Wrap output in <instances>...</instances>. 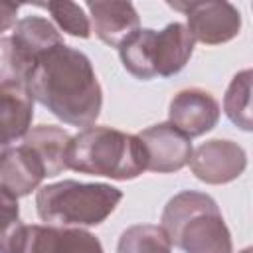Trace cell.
<instances>
[{
    "label": "cell",
    "instance_id": "cell-7",
    "mask_svg": "<svg viewBox=\"0 0 253 253\" xmlns=\"http://www.w3.org/2000/svg\"><path fill=\"white\" fill-rule=\"evenodd\" d=\"M192 174L206 184L219 186L237 180L247 168V154L243 146L227 138H211L192 150Z\"/></svg>",
    "mask_w": 253,
    "mask_h": 253
},
{
    "label": "cell",
    "instance_id": "cell-3",
    "mask_svg": "<svg viewBox=\"0 0 253 253\" xmlns=\"http://www.w3.org/2000/svg\"><path fill=\"white\" fill-rule=\"evenodd\" d=\"M160 227L184 253H233L219 206L204 192L184 190L170 198L162 210Z\"/></svg>",
    "mask_w": 253,
    "mask_h": 253
},
{
    "label": "cell",
    "instance_id": "cell-20",
    "mask_svg": "<svg viewBox=\"0 0 253 253\" xmlns=\"http://www.w3.org/2000/svg\"><path fill=\"white\" fill-rule=\"evenodd\" d=\"M32 61L20 51L12 36H0V81L26 83Z\"/></svg>",
    "mask_w": 253,
    "mask_h": 253
},
{
    "label": "cell",
    "instance_id": "cell-16",
    "mask_svg": "<svg viewBox=\"0 0 253 253\" xmlns=\"http://www.w3.org/2000/svg\"><path fill=\"white\" fill-rule=\"evenodd\" d=\"M154 38L156 30L140 28L128 40L119 45V57L123 67L136 79L148 81L156 77L154 71Z\"/></svg>",
    "mask_w": 253,
    "mask_h": 253
},
{
    "label": "cell",
    "instance_id": "cell-2",
    "mask_svg": "<svg viewBox=\"0 0 253 253\" xmlns=\"http://www.w3.org/2000/svg\"><path fill=\"white\" fill-rule=\"evenodd\" d=\"M65 168L126 182L146 170V152L136 134L111 126H87L69 138Z\"/></svg>",
    "mask_w": 253,
    "mask_h": 253
},
{
    "label": "cell",
    "instance_id": "cell-18",
    "mask_svg": "<svg viewBox=\"0 0 253 253\" xmlns=\"http://www.w3.org/2000/svg\"><path fill=\"white\" fill-rule=\"evenodd\" d=\"M117 253H172V243L160 225L136 223L121 233Z\"/></svg>",
    "mask_w": 253,
    "mask_h": 253
},
{
    "label": "cell",
    "instance_id": "cell-23",
    "mask_svg": "<svg viewBox=\"0 0 253 253\" xmlns=\"http://www.w3.org/2000/svg\"><path fill=\"white\" fill-rule=\"evenodd\" d=\"M239 253H251V247H245L243 251H239Z\"/></svg>",
    "mask_w": 253,
    "mask_h": 253
},
{
    "label": "cell",
    "instance_id": "cell-22",
    "mask_svg": "<svg viewBox=\"0 0 253 253\" xmlns=\"http://www.w3.org/2000/svg\"><path fill=\"white\" fill-rule=\"evenodd\" d=\"M18 10H20V4H14V2H0V36L2 32L10 30L16 26V16H18Z\"/></svg>",
    "mask_w": 253,
    "mask_h": 253
},
{
    "label": "cell",
    "instance_id": "cell-6",
    "mask_svg": "<svg viewBox=\"0 0 253 253\" xmlns=\"http://www.w3.org/2000/svg\"><path fill=\"white\" fill-rule=\"evenodd\" d=\"M168 6L186 16V28L194 42L219 45L239 36L241 14L229 2H168Z\"/></svg>",
    "mask_w": 253,
    "mask_h": 253
},
{
    "label": "cell",
    "instance_id": "cell-8",
    "mask_svg": "<svg viewBox=\"0 0 253 253\" xmlns=\"http://www.w3.org/2000/svg\"><path fill=\"white\" fill-rule=\"evenodd\" d=\"M146 152V170L168 174L182 170L192 156V140L170 123L152 125L136 134Z\"/></svg>",
    "mask_w": 253,
    "mask_h": 253
},
{
    "label": "cell",
    "instance_id": "cell-10",
    "mask_svg": "<svg viewBox=\"0 0 253 253\" xmlns=\"http://www.w3.org/2000/svg\"><path fill=\"white\" fill-rule=\"evenodd\" d=\"M34 103L26 83L0 81V152L26 138L34 121Z\"/></svg>",
    "mask_w": 253,
    "mask_h": 253
},
{
    "label": "cell",
    "instance_id": "cell-17",
    "mask_svg": "<svg viewBox=\"0 0 253 253\" xmlns=\"http://www.w3.org/2000/svg\"><path fill=\"white\" fill-rule=\"evenodd\" d=\"M251 79L253 71L243 69L233 75L223 97V111L227 119L241 130L251 132Z\"/></svg>",
    "mask_w": 253,
    "mask_h": 253
},
{
    "label": "cell",
    "instance_id": "cell-13",
    "mask_svg": "<svg viewBox=\"0 0 253 253\" xmlns=\"http://www.w3.org/2000/svg\"><path fill=\"white\" fill-rule=\"evenodd\" d=\"M194 38L186 24L172 22L154 38V71L158 77H172L180 73L194 53Z\"/></svg>",
    "mask_w": 253,
    "mask_h": 253
},
{
    "label": "cell",
    "instance_id": "cell-1",
    "mask_svg": "<svg viewBox=\"0 0 253 253\" xmlns=\"http://www.w3.org/2000/svg\"><path fill=\"white\" fill-rule=\"evenodd\" d=\"M26 87L34 101L71 126H93L103 109V89L91 59L65 43L36 59Z\"/></svg>",
    "mask_w": 253,
    "mask_h": 253
},
{
    "label": "cell",
    "instance_id": "cell-11",
    "mask_svg": "<svg viewBox=\"0 0 253 253\" xmlns=\"http://www.w3.org/2000/svg\"><path fill=\"white\" fill-rule=\"evenodd\" d=\"M91 34L111 45L117 47L128 40L136 30H140V18L136 8L130 2H87Z\"/></svg>",
    "mask_w": 253,
    "mask_h": 253
},
{
    "label": "cell",
    "instance_id": "cell-12",
    "mask_svg": "<svg viewBox=\"0 0 253 253\" xmlns=\"http://www.w3.org/2000/svg\"><path fill=\"white\" fill-rule=\"evenodd\" d=\"M45 178L42 160L26 144L0 152V186L16 198L30 196Z\"/></svg>",
    "mask_w": 253,
    "mask_h": 253
},
{
    "label": "cell",
    "instance_id": "cell-4",
    "mask_svg": "<svg viewBox=\"0 0 253 253\" xmlns=\"http://www.w3.org/2000/svg\"><path fill=\"white\" fill-rule=\"evenodd\" d=\"M123 200V192L105 182L61 180L42 186L36 211L45 225L91 227L103 223Z\"/></svg>",
    "mask_w": 253,
    "mask_h": 253
},
{
    "label": "cell",
    "instance_id": "cell-9",
    "mask_svg": "<svg viewBox=\"0 0 253 253\" xmlns=\"http://www.w3.org/2000/svg\"><path fill=\"white\" fill-rule=\"evenodd\" d=\"M219 115L221 107L217 99L200 87L178 91L168 105V123L190 140L210 132L217 125Z\"/></svg>",
    "mask_w": 253,
    "mask_h": 253
},
{
    "label": "cell",
    "instance_id": "cell-5",
    "mask_svg": "<svg viewBox=\"0 0 253 253\" xmlns=\"http://www.w3.org/2000/svg\"><path fill=\"white\" fill-rule=\"evenodd\" d=\"M10 253H105L99 237L83 227L22 223Z\"/></svg>",
    "mask_w": 253,
    "mask_h": 253
},
{
    "label": "cell",
    "instance_id": "cell-19",
    "mask_svg": "<svg viewBox=\"0 0 253 253\" xmlns=\"http://www.w3.org/2000/svg\"><path fill=\"white\" fill-rule=\"evenodd\" d=\"M53 18V22L57 24V28L73 38H81L87 40L91 36V20L85 14L83 6L75 4V2H47L42 4Z\"/></svg>",
    "mask_w": 253,
    "mask_h": 253
},
{
    "label": "cell",
    "instance_id": "cell-15",
    "mask_svg": "<svg viewBox=\"0 0 253 253\" xmlns=\"http://www.w3.org/2000/svg\"><path fill=\"white\" fill-rule=\"evenodd\" d=\"M12 40L32 63H36V59L47 49L63 43L59 30L42 16H26L18 20L12 32Z\"/></svg>",
    "mask_w": 253,
    "mask_h": 253
},
{
    "label": "cell",
    "instance_id": "cell-14",
    "mask_svg": "<svg viewBox=\"0 0 253 253\" xmlns=\"http://www.w3.org/2000/svg\"><path fill=\"white\" fill-rule=\"evenodd\" d=\"M71 134L55 125H38L32 126L22 144H26L34 154L42 160L45 178H53L61 174L65 168V150Z\"/></svg>",
    "mask_w": 253,
    "mask_h": 253
},
{
    "label": "cell",
    "instance_id": "cell-21",
    "mask_svg": "<svg viewBox=\"0 0 253 253\" xmlns=\"http://www.w3.org/2000/svg\"><path fill=\"white\" fill-rule=\"evenodd\" d=\"M20 225L22 221L18 198L0 186V253H10L12 239Z\"/></svg>",
    "mask_w": 253,
    "mask_h": 253
}]
</instances>
